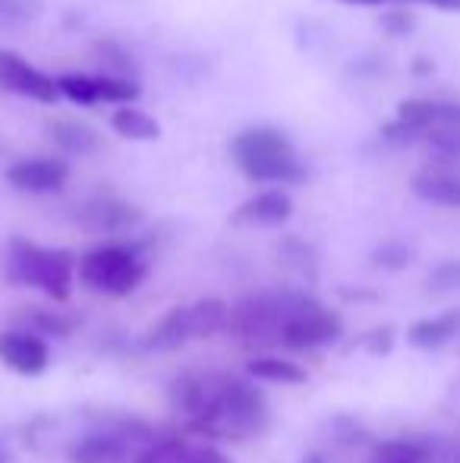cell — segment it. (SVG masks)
<instances>
[{"instance_id": "obj_8", "label": "cell", "mask_w": 460, "mask_h": 463, "mask_svg": "<svg viewBox=\"0 0 460 463\" xmlns=\"http://www.w3.org/2000/svg\"><path fill=\"white\" fill-rule=\"evenodd\" d=\"M57 89L61 98L82 108H95V104H133L139 98V86L129 76L114 73H63L57 76Z\"/></svg>"}, {"instance_id": "obj_34", "label": "cell", "mask_w": 460, "mask_h": 463, "mask_svg": "<svg viewBox=\"0 0 460 463\" xmlns=\"http://www.w3.org/2000/svg\"><path fill=\"white\" fill-rule=\"evenodd\" d=\"M0 463H6V460H4V454H0Z\"/></svg>"}, {"instance_id": "obj_27", "label": "cell", "mask_w": 460, "mask_h": 463, "mask_svg": "<svg viewBox=\"0 0 460 463\" xmlns=\"http://www.w3.org/2000/svg\"><path fill=\"white\" fill-rule=\"evenodd\" d=\"M29 322L38 331H44V335H57V337H67L73 331V322H67L61 316H48V312H35V316H29Z\"/></svg>"}, {"instance_id": "obj_23", "label": "cell", "mask_w": 460, "mask_h": 463, "mask_svg": "<svg viewBox=\"0 0 460 463\" xmlns=\"http://www.w3.org/2000/svg\"><path fill=\"white\" fill-rule=\"evenodd\" d=\"M423 142L429 146V152L436 155L438 161H445V165H460V123L436 129V133H429Z\"/></svg>"}, {"instance_id": "obj_4", "label": "cell", "mask_w": 460, "mask_h": 463, "mask_svg": "<svg viewBox=\"0 0 460 463\" xmlns=\"http://www.w3.org/2000/svg\"><path fill=\"white\" fill-rule=\"evenodd\" d=\"M80 280L95 293H108V297H127L146 280L148 262L142 256L139 246L133 243H105L89 250L86 256L76 262Z\"/></svg>"}, {"instance_id": "obj_2", "label": "cell", "mask_w": 460, "mask_h": 463, "mask_svg": "<svg viewBox=\"0 0 460 463\" xmlns=\"http://www.w3.org/2000/svg\"><path fill=\"white\" fill-rule=\"evenodd\" d=\"M4 275L10 284L35 287L54 303H67L76 280V256L70 250H48L32 240L13 237L6 246Z\"/></svg>"}, {"instance_id": "obj_5", "label": "cell", "mask_w": 460, "mask_h": 463, "mask_svg": "<svg viewBox=\"0 0 460 463\" xmlns=\"http://www.w3.org/2000/svg\"><path fill=\"white\" fill-rule=\"evenodd\" d=\"M455 123H460L457 98H407L398 104L394 120L381 127V136L394 146H407V142H423L429 133Z\"/></svg>"}, {"instance_id": "obj_18", "label": "cell", "mask_w": 460, "mask_h": 463, "mask_svg": "<svg viewBox=\"0 0 460 463\" xmlns=\"http://www.w3.org/2000/svg\"><path fill=\"white\" fill-rule=\"evenodd\" d=\"M186 309V331H190V341H202V337H211L228 325V303L224 299H199L192 306H183Z\"/></svg>"}, {"instance_id": "obj_24", "label": "cell", "mask_w": 460, "mask_h": 463, "mask_svg": "<svg viewBox=\"0 0 460 463\" xmlns=\"http://www.w3.org/2000/svg\"><path fill=\"white\" fill-rule=\"evenodd\" d=\"M381 463H429V451L413 441H385L375 448V458Z\"/></svg>"}, {"instance_id": "obj_15", "label": "cell", "mask_w": 460, "mask_h": 463, "mask_svg": "<svg viewBox=\"0 0 460 463\" xmlns=\"http://www.w3.org/2000/svg\"><path fill=\"white\" fill-rule=\"evenodd\" d=\"M44 136H48V142L57 148V152L80 155V158H86V155H95L101 146H105V142H101V136H99V129L89 127V123H82V120H70V117L48 123Z\"/></svg>"}, {"instance_id": "obj_9", "label": "cell", "mask_w": 460, "mask_h": 463, "mask_svg": "<svg viewBox=\"0 0 460 463\" xmlns=\"http://www.w3.org/2000/svg\"><path fill=\"white\" fill-rule=\"evenodd\" d=\"M0 92L29 98V101H38V104L61 101L57 76H48L32 61H25L23 54L6 51V48H0Z\"/></svg>"}, {"instance_id": "obj_20", "label": "cell", "mask_w": 460, "mask_h": 463, "mask_svg": "<svg viewBox=\"0 0 460 463\" xmlns=\"http://www.w3.org/2000/svg\"><path fill=\"white\" fill-rule=\"evenodd\" d=\"M246 372L258 382H275V384H303L306 382V369L294 360H281V356H256L246 363Z\"/></svg>"}, {"instance_id": "obj_7", "label": "cell", "mask_w": 460, "mask_h": 463, "mask_svg": "<svg viewBox=\"0 0 460 463\" xmlns=\"http://www.w3.org/2000/svg\"><path fill=\"white\" fill-rule=\"evenodd\" d=\"M287 306L290 293H256L233 306L224 328H230L243 344H275L281 341Z\"/></svg>"}, {"instance_id": "obj_35", "label": "cell", "mask_w": 460, "mask_h": 463, "mask_svg": "<svg viewBox=\"0 0 460 463\" xmlns=\"http://www.w3.org/2000/svg\"><path fill=\"white\" fill-rule=\"evenodd\" d=\"M372 463H381V460H372Z\"/></svg>"}, {"instance_id": "obj_33", "label": "cell", "mask_w": 460, "mask_h": 463, "mask_svg": "<svg viewBox=\"0 0 460 463\" xmlns=\"http://www.w3.org/2000/svg\"><path fill=\"white\" fill-rule=\"evenodd\" d=\"M451 463H460V454H455V458H451Z\"/></svg>"}, {"instance_id": "obj_17", "label": "cell", "mask_w": 460, "mask_h": 463, "mask_svg": "<svg viewBox=\"0 0 460 463\" xmlns=\"http://www.w3.org/2000/svg\"><path fill=\"white\" fill-rule=\"evenodd\" d=\"M111 129L120 139L129 142H155L161 139V123L155 120L148 110L136 108V104H123L111 114Z\"/></svg>"}, {"instance_id": "obj_10", "label": "cell", "mask_w": 460, "mask_h": 463, "mask_svg": "<svg viewBox=\"0 0 460 463\" xmlns=\"http://www.w3.org/2000/svg\"><path fill=\"white\" fill-rule=\"evenodd\" d=\"M142 221V212L117 195H92L76 208V224L92 233H123Z\"/></svg>"}, {"instance_id": "obj_1", "label": "cell", "mask_w": 460, "mask_h": 463, "mask_svg": "<svg viewBox=\"0 0 460 463\" xmlns=\"http://www.w3.org/2000/svg\"><path fill=\"white\" fill-rule=\"evenodd\" d=\"M230 158L239 167V174L256 184H271L277 189L306 184V165H303L294 139L268 123L239 129L230 139Z\"/></svg>"}, {"instance_id": "obj_29", "label": "cell", "mask_w": 460, "mask_h": 463, "mask_svg": "<svg viewBox=\"0 0 460 463\" xmlns=\"http://www.w3.org/2000/svg\"><path fill=\"white\" fill-rule=\"evenodd\" d=\"M32 6L25 0H0V23H29Z\"/></svg>"}, {"instance_id": "obj_30", "label": "cell", "mask_w": 460, "mask_h": 463, "mask_svg": "<svg viewBox=\"0 0 460 463\" xmlns=\"http://www.w3.org/2000/svg\"><path fill=\"white\" fill-rule=\"evenodd\" d=\"M391 344H394V331L391 328H381V331H372V335H369L366 350L372 356H381V354H388V350H391Z\"/></svg>"}, {"instance_id": "obj_28", "label": "cell", "mask_w": 460, "mask_h": 463, "mask_svg": "<svg viewBox=\"0 0 460 463\" xmlns=\"http://www.w3.org/2000/svg\"><path fill=\"white\" fill-rule=\"evenodd\" d=\"M353 6H381V4H423V6H436L445 13H460V0H344Z\"/></svg>"}, {"instance_id": "obj_13", "label": "cell", "mask_w": 460, "mask_h": 463, "mask_svg": "<svg viewBox=\"0 0 460 463\" xmlns=\"http://www.w3.org/2000/svg\"><path fill=\"white\" fill-rule=\"evenodd\" d=\"M294 214V199H290L284 189L271 186V189H262V193L249 195L246 202H239L233 208L230 221L239 227H275V224H284V221Z\"/></svg>"}, {"instance_id": "obj_11", "label": "cell", "mask_w": 460, "mask_h": 463, "mask_svg": "<svg viewBox=\"0 0 460 463\" xmlns=\"http://www.w3.org/2000/svg\"><path fill=\"white\" fill-rule=\"evenodd\" d=\"M4 177L19 193H57L67 186L70 167L61 158H19L6 167Z\"/></svg>"}, {"instance_id": "obj_3", "label": "cell", "mask_w": 460, "mask_h": 463, "mask_svg": "<svg viewBox=\"0 0 460 463\" xmlns=\"http://www.w3.org/2000/svg\"><path fill=\"white\" fill-rule=\"evenodd\" d=\"M190 426L205 435H215V439L258 435L268 426V403H265V394L256 384L239 382V378H218L209 410Z\"/></svg>"}, {"instance_id": "obj_32", "label": "cell", "mask_w": 460, "mask_h": 463, "mask_svg": "<svg viewBox=\"0 0 460 463\" xmlns=\"http://www.w3.org/2000/svg\"><path fill=\"white\" fill-rule=\"evenodd\" d=\"M303 463H325L319 458V454H309V458H303Z\"/></svg>"}, {"instance_id": "obj_12", "label": "cell", "mask_w": 460, "mask_h": 463, "mask_svg": "<svg viewBox=\"0 0 460 463\" xmlns=\"http://www.w3.org/2000/svg\"><path fill=\"white\" fill-rule=\"evenodd\" d=\"M0 363L19 375H42L51 366V350L35 331H0Z\"/></svg>"}, {"instance_id": "obj_21", "label": "cell", "mask_w": 460, "mask_h": 463, "mask_svg": "<svg viewBox=\"0 0 460 463\" xmlns=\"http://www.w3.org/2000/svg\"><path fill=\"white\" fill-rule=\"evenodd\" d=\"M183 344H190V331H186V309L177 306V309H171L152 331H148L146 347L148 350H177V347H183Z\"/></svg>"}, {"instance_id": "obj_6", "label": "cell", "mask_w": 460, "mask_h": 463, "mask_svg": "<svg viewBox=\"0 0 460 463\" xmlns=\"http://www.w3.org/2000/svg\"><path fill=\"white\" fill-rule=\"evenodd\" d=\"M341 316L332 309H325L322 303H315L313 297L303 293H290L287 318L281 328V344L290 350H313L325 347V344L341 337Z\"/></svg>"}, {"instance_id": "obj_26", "label": "cell", "mask_w": 460, "mask_h": 463, "mask_svg": "<svg viewBox=\"0 0 460 463\" xmlns=\"http://www.w3.org/2000/svg\"><path fill=\"white\" fill-rule=\"evenodd\" d=\"M429 284L436 287V290H460V259H451V262L438 265L429 275Z\"/></svg>"}, {"instance_id": "obj_16", "label": "cell", "mask_w": 460, "mask_h": 463, "mask_svg": "<svg viewBox=\"0 0 460 463\" xmlns=\"http://www.w3.org/2000/svg\"><path fill=\"white\" fill-rule=\"evenodd\" d=\"M413 195L438 208H457L460 212V174L451 167H432L413 177Z\"/></svg>"}, {"instance_id": "obj_22", "label": "cell", "mask_w": 460, "mask_h": 463, "mask_svg": "<svg viewBox=\"0 0 460 463\" xmlns=\"http://www.w3.org/2000/svg\"><path fill=\"white\" fill-rule=\"evenodd\" d=\"M192 448L196 445H190L186 439H161V441H155L152 448H146L142 454H136V460L133 463H190L192 458Z\"/></svg>"}, {"instance_id": "obj_31", "label": "cell", "mask_w": 460, "mask_h": 463, "mask_svg": "<svg viewBox=\"0 0 460 463\" xmlns=\"http://www.w3.org/2000/svg\"><path fill=\"white\" fill-rule=\"evenodd\" d=\"M190 463H233V460H228L224 458L218 448H211V445H202V448H192V458H190Z\"/></svg>"}, {"instance_id": "obj_19", "label": "cell", "mask_w": 460, "mask_h": 463, "mask_svg": "<svg viewBox=\"0 0 460 463\" xmlns=\"http://www.w3.org/2000/svg\"><path fill=\"white\" fill-rule=\"evenodd\" d=\"M457 331H460V312H445V316L423 318V322L410 325L407 341L419 350H436V347H442V344H448Z\"/></svg>"}, {"instance_id": "obj_25", "label": "cell", "mask_w": 460, "mask_h": 463, "mask_svg": "<svg viewBox=\"0 0 460 463\" xmlns=\"http://www.w3.org/2000/svg\"><path fill=\"white\" fill-rule=\"evenodd\" d=\"M410 262H413V250L407 243H398V240L381 243L379 250L372 252V265H379V269H385V271H400Z\"/></svg>"}, {"instance_id": "obj_14", "label": "cell", "mask_w": 460, "mask_h": 463, "mask_svg": "<svg viewBox=\"0 0 460 463\" xmlns=\"http://www.w3.org/2000/svg\"><path fill=\"white\" fill-rule=\"evenodd\" d=\"M73 463H133L136 454L129 448V435L120 432H92L70 448Z\"/></svg>"}]
</instances>
